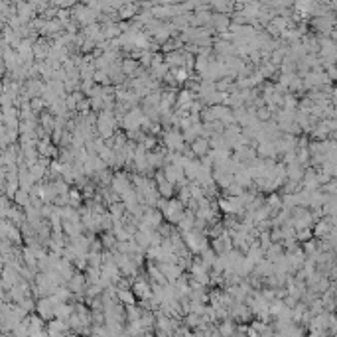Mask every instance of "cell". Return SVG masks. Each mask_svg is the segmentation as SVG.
<instances>
[{
    "label": "cell",
    "instance_id": "9",
    "mask_svg": "<svg viewBox=\"0 0 337 337\" xmlns=\"http://www.w3.org/2000/svg\"><path fill=\"white\" fill-rule=\"evenodd\" d=\"M73 312H75V306H71V304L61 302V304H57L56 306V318H59V320H67Z\"/></svg>",
    "mask_w": 337,
    "mask_h": 337
},
{
    "label": "cell",
    "instance_id": "7",
    "mask_svg": "<svg viewBox=\"0 0 337 337\" xmlns=\"http://www.w3.org/2000/svg\"><path fill=\"white\" fill-rule=\"evenodd\" d=\"M191 150H193V154L195 156H205V154H209V150H211V142L205 138V136H199V138H195L193 142H191Z\"/></svg>",
    "mask_w": 337,
    "mask_h": 337
},
{
    "label": "cell",
    "instance_id": "3",
    "mask_svg": "<svg viewBox=\"0 0 337 337\" xmlns=\"http://www.w3.org/2000/svg\"><path fill=\"white\" fill-rule=\"evenodd\" d=\"M36 310H38V314H40L44 320H52V318H56V304L52 302V298H50V296L40 298V300H38V304H36Z\"/></svg>",
    "mask_w": 337,
    "mask_h": 337
},
{
    "label": "cell",
    "instance_id": "2",
    "mask_svg": "<svg viewBox=\"0 0 337 337\" xmlns=\"http://www.w3.org/2000/svg\"><path fill=\"white\" fill-rule=\"evenodd\" d=\"M164 144L169 150H177V152H183L185 150V138H183V132H177V130H168L164 134Z\"/></svg>",
    "mask_w": 337,
    "mask_h": 337
},
{
    "label": "cell",
    "instance_id": "8",
    "mask_svg": "<svg viewBox=\"0 0 337 337\" xmlns=\"http://www.w3.org/2000/svg\"><path fill=\"white\" fill-rule=\"evenodd\" d=\"M38 150H40V156H46V158L56 156L57 154L56 150H54V144L50 142V138H40V142H38Z\"/></svg>",
    "mask_w": 337,
    "mask_h": 337
},
{
    "label": "cell",
    "instance_id": "12",
    "mask_svg": "<svg viewBox=\"0 0 337 337\" xmlns=\"http://www.w3.org/2000/svg\"><path fill=\"white\" fill-rule=\"evenodd\" d=\"M268 114H270V112H266V111H260V112H258V116H260V118H268Z\"/></svg>",
    "mask_w": 337,
    "mask_h": 337
},
{
    "label": "cell",
    "instance_id": "11",
    "mask_svg": "<svg viewBox=\"0 0 337 337\" xmlns=\"http://www.w3.org/2000/svg\"><path fill=\"white\" fill-rule=\"evenodd\" d=\"M95 79H99V81H107V75H105V73H97V75H95Z\"/></svg>",
    "mask_w": 337,
    "mask_h": 337
},
{
    "label": "cell",
    "instance_id": "5",
    "mask_svg": "<svg viewBox=\"0 0 337 337\" xmlns=\"http://www.w3.org/2000/svg\"><path fill=\"white\" fill-rule=\"evenodd\" d=\"M65 284H67V288H69L73 294H79V292H83V290H85V286H87L89 282H87V276H85V274L75 272V274L65 282Z\"/></svg>",
    "mask_w": 337,
    "mask_h": 337
},
{
    "label": "cell",
    "instance_id": "4",
    "mask_svg": "<svg viewBox=\"0 0 337 337\" xmlns=\"http://www.w3.org/2000/svg\"><path fill=\"white\" fill-rule=\"evenodd\" d=\"M130 288H132V292H134V296H136L138 300H148V298L152 296V286L146 280H142V278H136Z\"/></svg>",
    "mask_w": 337,
    "mask_h": 337
},
{
    "label": "cell",
    "instance_id": "6",
    "mask_svg": "<svg viewBox=\"0 0 337 337\" xmlns=\"http://www.w3.org/2000/svg\"><path fill=\"white\" fill-rule=\"evenodd\" d=\"M111 187L116 193H124L126 189H130V177H128V173H114V175H112Z\"/></svg>",
    "mask_w": 337,
    "mask_h": 337
},
{
    "label": "cell",
    "instance_id": "10",
    "mask_svg": "<svg viewBox=\"0 0 337 337\" xmlns=\"http://www.w3.org/2000/svg\"><path fill=\"white\" fill-rule=\"evenodd\" d=\"M258 154H262V156L272 154V146H270V144H262V146H260V150H258Z\"/></svg>",
    "mask_w": 337,
    "mask_h": 337
},
{
    "label": "cell",
    "instance_id": "1",
    "mask_svg": "<svg viewBox=\"0 0 337 337\" xmlns=\"http://www.w3.org/2000/svg\"><path fill=\"white\" fill-rule=\"evenodd\" d=\"M183 213H185V203L177 197V199H169L168 205L164 207V217L168 219L169 223H179V219L183 217Z\"/></svg>",
    "mask_w": 337,
    "mask_h": 337
}]
</instances>
